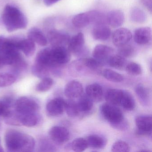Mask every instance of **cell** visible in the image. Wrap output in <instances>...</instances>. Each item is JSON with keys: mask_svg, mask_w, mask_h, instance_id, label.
Here are the masks:
<instances>
[{"mask_svg": "<svg viewBox=\"0 0 152 152\" xmlns=\"http://www.w3.org/2000/svg\"><path fill=\"white\" fill-rule=\"evenodd\" d=\"M5 140L6 147L10 152H32L35 147V141L32 137L17 130H8Z\"/></svg>", "mask_w": 152, "mask_h": 152, "instance_id": "cell-1", "label": "cell"}, {"mask_svg": "<svg viewBox=\"0 0 152 152\" xmlns=\"http://www.w3.org/2000/svg\"><path fill=\"white\" fill-rule=\"evenodd\" d=\"M2 21L7 31L10 32L26 28L28 24L24 14L17 8L7 5L2 15Z\"/></svg>", "mask_w": 152, "mask_h": 152, "instance_id": "cell-2", "label": "cell"}, {"mask_svg": "<svg viewBox=\"0 0 152 152\" xmlns=\"http://www.w3.org/2000/svg\"><path fill=\"white\" fill-rule=\"evenodd\" d=\"M104 15L96 10L80 13L75 16L72 19L73 25L76 28H83L90 24L105 23Z\"/></svg>", "mask_w": 152, "mask_h": 152, "instance_id": "cell-3", "label": "cell"}, {"mask_svg": "<svg viewBox=\"0 0 152 152\" xmlns=\"http://www.w3.org/2000/svg\"><path fill=\"white\" fill-rule=\"evenodd\" d=\"M15 111L20 114L38 113L40 105L37 100L28 96H22L15 103Z\"/></svg>", "mask_w": 152, "mask_h": 152, "instance_id": "cell-4", "label": "cell"}, {"mask_svg": "<svg viewBox=\"0 0 152 152\" xmlns=\"http://www.w3.org/2000/svg\"><path fill=\"white\" fill-rule=\"evenodd\" d=\"M50 51L53 67L67 64L71 59V53L64 46L52 47Z\"/></svg>", "mask_w": 152, "mask_h": 152, "instance_id": "cell-5", "label": "cell"}, {"mask_svg": "<svg viewBox=\"0 0 152 152\" xmlns=\"http://www.w3.org/2000/svg\"><path fill=\"white\" fill-rule=\"evenodd\" d=\"M101 112L103 117L110 124L119 122L124 119L122 112L116 105L107 103L102 105Z\"/></svg>", "mask_w": 152, "mask_h": 152, "instance_id": "cell-6", "label": "cell"}, {"mask_svg": "<svg viewBox=\"0 0 152 152\" xmlns=\"http://www.w3.org/2000/svg\"><path fill=\"white\" fill-rule=\"evenodd\" d=\"M67 47L70 53L77 56H84L88 52L85 46L84 35L82 33H79L70 38Z\"/></svg>", "mask_w": 152, "mask_h": 152, "instance_id": "cell-7", "label": "cell"}, {"mask_svg": "<svg viewBox=\"0 0 152 152\" xmlns=\"http://www.w3.org/2000/svg\"><path fill=\"white\" fill-rule=\"evenodd\" d=\"M137 129L136 134L138 136H145L151 135L152 129V118L151 115H141L137 116L135 120Z\"/></svg>", "mask_w": 152, "mask_h": 152, "instance_id": "cell-8", "label": "cell"}, {"mask_svg": "<svg viewBox=\"0 0 152 152\" xmlns=\"http://www.w3.org/2000/svg\"><path fill=\"white\" fill-rule=\"evenodd\" d=\"M49 136L50 139L56 144L62 145L69 140L70 132L65 127L55 126L50 129Z\"/></svg>", "mask_w": 152, "mask_h": 152, "instance_id": "cell-9", "label": "cell"}, {"mask_svg": "<svg viewBox=\"0 0 152 152\" xmlns=\"http://www.w3.org/2000/svg\"><path fill=\"white\" fill-rule=\"evenodd\" d=\"M132 37V34L129 29L120 28L113 33L112 41L114 45L119 48L129 43Z\"/></svg>", "mask_w": 152, "mask_h": 152, "instance_id": "cell-10", "label": "cell"}, {"mask_svg": "<svg viewBox=\"0 0 152 152\" xmlns=\"http://www.w3.org/2000/svg\"><path fill=\"white\" fill-rule=\"evenodd\" d=\"M47 39L52 47H65L68 45L70 37L66 33L57 30H52L48 34Z\"/></svg>", "mask_w": 152, "mask_h": 152, "instance_id": "cell-11", "label": "cell"}, {"mask_svg": "<svg viewBox=\"0 0 152 152\" xmlns=\"http://www.w3.org/2000/svg\"><path fill=\"white\" fill-rule=\"evenodd\" d=\"M114 50L107 45L99 44L94 48L92 52L93 58L104 64L107 62L108 59L113 55Z\"/></svg>", "mask_w": 152, "mask_h": 152, "instance_id": "cell-12", "label": "cell"}, {"mask_svg": "<svg viewBox=\"0 0 152 152\" xmlns=\"http://www.w3.org/2000/svg\"><path fill=\"white\" fill-rule=\"evenodd\" d=\"M65 100L62 98L58 97L50 100L46 106V111L49 115L57 116L61 115L64 110Z\"/></svg>", "mask_w": 152, "mask_h": 152, "instance_id": "cell-13", "label": "cell"}, {"mask_svg": "<svg viewBox=\"0 0 152 152\" xmlns=\"http://www.w3.org/2000/svg\"><path fill=\"white\" fill-rule=\"evenodd\" d=\"M83 91L82 84L78 81H71L68 82L65 87V95L70 99L80 97L83 94Z\"/></svg>", "mask_w": 152, "mask_h": 152, "instance_id": "cell-14", "label": "cell"}, {"mask_svg": "<svg viewBox=\"0 0 152 152\" xmlns=\"http://www.w3.org/2000/svg\"><path fill=\"white\" fill-rule=\"evenodd\" d=\"M134 41L140 45H145L152 39V31L148 27H142L136 29L133 34Z\"/></svg>", "mask_w": 152, "mask_h": 152, "instance_id": "cell-15", "label": "cell"}, {"mask_svg": "<svg viewBox=\"0 0 152 152\" xmlns=\"http://www.w3.org/2000/svg\"><path fill=\"white\" fill-rule=\"evenodd\" d=\"M94 39L99 41H105L110 38L111 31L110 28L105 23L95 24L92 32Z\"/></svg>", "mask_w": 152, "mask_h": 152, "instance_id": "cell-16", "label": "cell"}, {"mask_svg": "<svg viewBox=\"0 0 152 152\" xmlns=\"http://www.w3.org/2000/svg\"><path fill=\"white\" fill-rule=\"evenodd\" d=\"M34 64L44 66L49 70L53 67L50 56V48H46L38 52Z\"/></svg>", "mask_w": 152, "mask_h": 152, "instance_id": "cell-17", "label": "cell"}, {"mask_svg": "<svg viewBox=\"0 0 152 152\" xmlns=\"http://www.w3.org/2000/svg\"><path fill=\"white\" fill-rule=\"evenodd\" d=\"M124 21L123 12L115 10L108 12L106 17L107 23L113 28H118L122 25Z\"/></svg>", "mask_w": 152, "mask_h": 152, "instance_id": "cell-18", "label": "cell"}, {"mask_svg": "<svg viewBox=\"0 0 152 152\" xmlns=\"http://www.w3.org/2000/svg\"><path fill=\"white\" fill-rule=\"evenodd\" d=\"M86 94L93 102H99L103 99L104 96L103 88L98 83H94L88 85L86 88Z\"/></svg>", "mask_w": 152, "mask_h": 152, "instance_id": "cell-19", "label": "cell"}, {"mask_svg": "<svg viewBox=\"0 0 152 152\" xmlns=\"http://www.w3.org/2000/svg\"><path fill=\"white\" fill-rule=\"evenodd\" d=\"M17 46L19 50L27 57L32 56L36 49L35 43L28 38L17 40Z\"/></svg>", "mask_w": 152, "mask_h": 152, "instance_id": "cell-20", "label": "cell"}, {"mask_svg": "<svg viewBox=\"0 0 152 152\" xmlns=\"http://www.w3.org/2000/svg\"><path fill=\"white\" fill-rule=\"evenodd\" d=\"M28 39L35 43L41 46H45L48 44V40L44 34L39 28L33 27L28 31Z\"/></svg>", "mask_w": 152, "mask_h": 152, "instance_id": "cell-21", "label": "cell"}, {"mask_svg": "<svg viewBox=\"0 0 152 152\" xmlns=\"http://www.w3.org/2000/svg\"><path fill=\"white\" fill-rule=\"evenodd\" d=\"M122 95V90L109 89L106 92L104 98L108 104L119 105L121 104Z\"/></svg>", "mask_w": 152, "mask_h": 152, "instance_id": "cell-22", "label": "cell"}, {"mask_svg": "<svg viewBox=\"0 0 152 152\" xmlns=\"http://www.w3.org/2000/svg\"><path fill=\"white\" fill-rule=\"evenodd\" d=\"M85 139L88 143V147L96 149L104 148L107 142L105 138L97 135H90Z\"/></svg>", "mask_w": 152, "mask_h": 152, "instance_id": "cell-23", "label": "cell"}, {"mask_svg": "<svg viewBox=\"0 0 152 152\" xmlns=\"http://www.w3.org/2000/svg\"><path fill=\"white\" fill-rule=\"evenodd\" d=\"M18 114L21 126L34 127L39 122V117L37 113Z\"/></svg>", "mask_w": 152, "mask_h": 152, "instance_id": "cell-24", "label": "cell"}, {"mask_svg": "<svg viewBox=\"0 0 152 152\" xmlns=\"http://www.w3.org/2000/svg\"><path fill=\"white\" fill-rule=\"evenodd\" d=\"M79 98L77 104L80 113H88L92 109L94 102L86 94H83Z\"/></svg>", "mask_w": 152, "mask_h": 152, "instance_id": "cell-25", "label": "cell"}, {"mask_svg": "<svg viewBox=\"0 0 152 152\" xmlns=\"http://www.w3.org/2000/svg\"><path fill=\"white\" fill-rule=\"evenodd\" d=\"M120 105L128 111L134 110L136 106L135 100L132 95L129 91L123 90L122 97Z\"/></svg>", "mask_w": 152, "mask_h": 152, "instance_id": "cell-26", "label": "cell"}, {"mask_svg": "<svg viewBox=\"0 0 152 152\" xmlns=\"http://www.w3.org/2000/svg\"><path fill=\"white\" fill-rule=\"evenodd\" d=\"M136 93L140 101L144 105H148L150 101V95L148 89L142 84H138L136 87Z\"/></svg>", "mask_w": 152, "mask_h": 152, "instance_id": "cell-27", "label": "cell"}, {"mask_svg": "<svg viewBox=\"0 0 152 152\" xmlns=\"http://www.w3.org/2000/svg\"><path fill=\"white\" fill-rule=\"evenodd\" d=\"M81 60L83 66L98 73L101 72L103 64L98 60L94 58H82Z\"/></svg>", "mask_w": 152, "mask_h": 152, "instance_id": "cell-28", "label": "cell"}, {"mask_svg": "<svg viewBox=\"0 0 152 152\" xmlns=\"http://www.w3.org/2000/svg\"><path fill=\"white\" fill-rule=\"evenodd\" d=\"M107 63L110 66L117 70H123L126 65L125 58L119 55H113L108 59Z\"/></svg>", "mask_w": 152, "mask_h": 152, "instance_id": "cell-29", "label": "cell"}, {"mask_svg": "<svg viewBox=\"0 0 152 152\" xmlns=\"http://www.w3.org/2000/svg\"><path fill=\"white\" fill-rule=\"evenodd\" d=\"M64 110L67 115L71 117H76L80 113L77 103L70 99L65 100Z\"/></svg>", "mask_w": 152, "mask_h": 152, "instance_id": "cell-30", "label": "cell"}, {"mask_svg": "<svg viewBox=\"0 0 152 152\" xmlns=\"http://www.w3.org/2000/svg\"><path fill=\"white\" fill-rule=\"evenodd\" d=\"M102 74L106 79L113 82L120 83L124 80L123 76L121 75L111 69H104Z\"/></svg>", "mask_w": 152, "mask_h": 152, "instance_id": "cell-31", "label": "cell"}, {"mask_svg": "<svg viewBox=\"0 0 152 152\" xmlns=\"http://www.w3.org/2000/svg\"><path fill=\"white\" fill-rule=\"evenodd\" d=\"M130 18L132 21L137 23H144L147 19L145 13L139 8H134L130 12Z\"/></svg>", "mask_w": 152, "mask_h": 152, "instance_id": "cell-32", "label": "cell"}, {"mask_svg": "<svg viewBox=\"0 0 152 152\" xmlns=\"http://www.w3.org/2000/svg\"><path fill=\"white\" fill-rule=\"evenodd\" d=\"M70 147L75 152H81L84 151L88 147V145L86 139L78 138L70 144Z\"/></svg>", "mask_w": 152, "mask_h": 152, "instance_id": "cell-33", "label": "cell"}, {"mask_svg": "<svg viewBox=\"0 0 152 152\" xmlns=\"http://www.w3.org/2000/svg\"><path fill=\"white\" fill-rule=\"evenodd\" d=\"M13 102V99L10 97H5L0 99V116L4 117L9 113Z\"/></svg>", "mask_w": 152, "mask_h": 152, "instance_id": "cell-34", "label": "cell"}, {"mask_svg": "<svg viewBox=\"0 0 152 152\" xmlns=\"http://www.w3.org/2000/svg\"><path fill=\"white\" fill-rule=\"evenodd\" d=\"M54 84L53 79L50 77H47L42 79L36 87V90L39 92H44L49 90Z\"/></svg>", "mask_w": 152, "mask_h": 152, "instance_id": "cell-35", "label": "cell"}, {"mask_svg": "<svg viewBox=\"0 0 152 152\" xmlns=\"http://www.w3.org/2000/svg\"><path fill=\"white\" fill-rule=\"evenodd\" d=\"M16 80L15 75L7 73H0V87L10 86Z\"/></svg>", "mask_w": 152, "mask_h": 152, "instance_id": "cell-36", "label": "cell"}, {"mask_svg": "<svg viewBox=\"0 0 152 152\" xmlns=\"http://www.w3.org/2000/svg\"><path fill=\"white\" fill-rule=\"evenodd\" d=\"M135 53V49L132 45L129 43L118 48V55L123 57L130 58L134 56Z\"/></svg>", "mask_w": 152, "mask_h": 152, "instance_id": "cell-37", "label": "cell"}, {"mask_svg": "<svg viewBox=\"0 0 152 152\" xmlns=\"http://www.w3.org/2000/svg\"><path fill=\"white\" fill-rule=\"evenodd\" d=\"M4 121L7 124L14 126H21L19 121V115L18 113L10 111L9 113L4 116Z\"/></svg>", "mask_w": 152, "mask_h": 152, "instance_id": "cell-38", "label": "cell"}, {"mask_svg": "<svg viewBox=\"0 0 152 152\" xmlns=\"http://www.w3.org/2000/svg\"><path fill=\"white\" fill-rule=\"evenodd\" d=\"M31 71L32 73L34 76L42 79L45 77H48L49 69L46 67L34 64L32 67Z\"/></svg>", "mask_w": 152, "mask_h": 152, "instance_id": "cell-39", "label": "cell"}, {"mask_svg": "<svg viewBox=\"0 0 152 152\" xmlns=\"http://www.w3.org/2000/svg\"><path fill=\"white\" fill-rule=\"evenodd\" d=\"M111 150L113 152H128L130 150V147L127 142L117 140L113 144Z\"/></svg>", "mask_w": 152, "mask_h": 152, "instance_id": "cell-40", "label": "cell"}, {"mask_svg": "<svg viewBox=\"0 0 152 152\" xmlns=\"http://www.w3.org/2000/svg\"><path fill=\"white\" fill-rule=\"evenodd\" d=\"M126 72L130 75H138L142 73V68L140 65L135 62L127 64L125 67Z\"/></svg>", "mask_w": 152, "mask_h": 152, "instance_id": "cell-41", "label": "cell"}, {"mask_svg": "<svg viewBox=\"0 0 152 152\" xmlns=\"http://www.w3.org/2000/svg\"><path fill=\"white\" fill-rule=\"evenodd\" d=\"M111 125L113 128L118 130H126L128 129V128H129V123L124 118L121 121L111 124Z\"/></svg>", "mask_w": 152, "mask_h": 152, "instance_id": "cell-42", "label": "cell"}, {"mask_svg": "<svg viewBox=\"0 0 152 152\" xmlns=\"http://www.w3.org/2000/svg\"><path fill=\"white\" fill-rule=\"evenodd\" d=\"M60 0H43V2L46 6L50 7L58 2Z\"/></svg>", "mask_w": 152, "mask_h": 152, "instance_id": "cell-43", "label": "cell"}, {"mask_svg": "<svg viewBox=\"0 0 152 152\" xmlns=\"http://www.w3.org/2000/svg\"><path fill=\"white\" fill-rule=\"evenodd\" d=\"M152 0H143V3H144L145 6L148 8L149 9L150 11H151V9H152V2H151Z\"/></svg>", "mask_w": 152, "mask_h": 152, "instance_id": "cell-44", "label": "cell"}, {"mask_svg": "<svg viewBox=\"0 0 152 152\" xmlns=\"http://www.w3.org/2000/svg\"><path fill=\"white\" fill-rule=\"evenodd\" d=\"M6 65V63H5L4 58L1 54H0V69L3 68Z\"/></svg>", "mask_w": 152, "mask_h": 152, "instance_id": "cell-45", "label": "cell"}, {"mask_svg": "<svg viewBox=\"0 0 152 152\" xmlns=\"http://www.w3.org/2000/svg\"><path fill=\"white\" fill-rule=\"evenodd\" d=\"M3 150L2 148L1 147V145H0V152H3Z\"/></svg>", "mask_w": 152, "mask_h": 152, "instance_id": "cell-46", "label": "cell"}]
</instances>
